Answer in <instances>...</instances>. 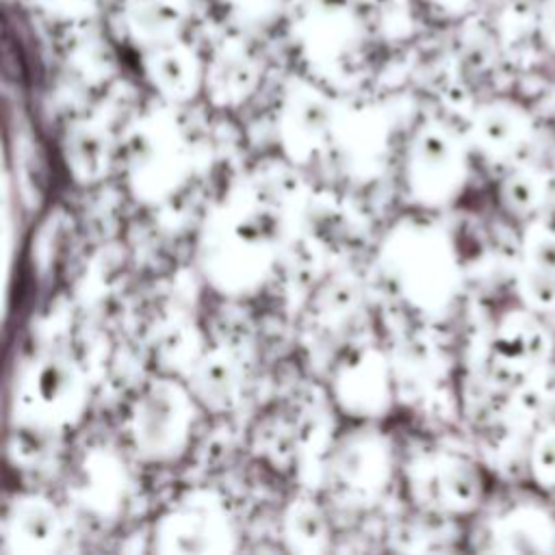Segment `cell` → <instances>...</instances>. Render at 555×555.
<instances>
[{"mask_svg":"<svg viewBox=\"0 0 555 555\" xmlns=\"http://www.w3.org/2000/svg\"><path fill=\"white\" fill-rule=\"evenodd\" d=\"M288 238L241 178L204 217L195 260L208 286L230 299L256 295Z\"/></svg>","mask_w":555,"mask_h":555,"instance_id":"1","label":"cell"},{"mask_svg":"<svg viewBox=\"0 0 555 555\" xmlns=\"http://www.w3.org/2000/svg\"><path fill=\"white\" fill-rule=\"evenodd\" d=\"M375 278L403 312L436 317L453 293V260L444 234L429 221L403 217L379 241Z\"/></svg>","mask_w":555,"mask_h":555,"instance_id":"2","label":"cell"},{"mask_svg":"<svg viewBox=\"0 0 555 555\" xmlns=\"http://www.w3.org/2000/svg\"><path fill=\"white\" fill-rule=\"evenodd\" d=\"M128 193L143 206L176 197L193 173V150L182 126L163 111L134 121L119 145Z\"/></svg>","mask_w":555,"mask_h":555,"instance_id":"3","label":"cell"},{"mask_svg":"<svg viewBox=\"0 0 555 555\" xmlns=\"http://www.w3.org/2000/svg\"><path fill=\"white\" fill-rule=\"evenodd\" d=\"M87 403L82 366L65 353H41L15 379L11 416L22 431L59 436L82 421Z\"/></svg>","mask_w":555,"mask_h":555,"instance_id":"4","label":"cell"},{"mask_svg":"<svg viewBox=\"0 0 555 555\" xmlns=\"http://www.w3.org/2000/svg\"><path fill=\"white\" fill-rule=\"evenodd\" d=\"M199 403L182 377L163 373L145 384L128 412V438L141 462L169 464L180 460L199 421Z\"/></svg>","mask_w":555,"mask_h":555,"instance_id":"5","label":"cell"},{"mask_svg":"<svg viewBox=\"0 0 555 555\" xmlns=\"http://www.w3.org/2000/svg\"><path fill=\"white\" fill-rule=\"evenodd\" d=\"M392 444L373 425H360L338 434L325 460L321 490L349 509L375 505L390 486L395 473Z\"/></svg>","mask_w":555,"mask_h":555,"instance_id":"6","label":"cell"},{"mask_svg":"<svg viewBox=\"0 0 555 555\" xmlns=\"http://www.w3.org/2000/svg\"><path fill=\"white\" fill-rule=\"evenodd\" d=\"M238 533L225 499L210 488H193L171 501L154 522L158 553H230Z\"/></svg>","mask_w":555,"mask_h":555,"instance_id":"7","label":"cell"},{"mask_svg":"<svg viewBox=\"0 0 555 555\" xmlns=\"http://www.w3.org/2000/svg\"><path fill=\"white\" fill-rule=\"evenodd\" d=\"M464 178V156L438 126L423 124L410 137L401 158L403 195L418 208L449 204Z\"/></svg>","mask_w":555,"mask_h":555,"instance_id":"8","label":"cell"},{"mask_svg":"<svg viewBox=\"0 0 555 555\" xmlns=\"http://www.w3.org/2000/svg\"><path fill=\"white\" fill-rule=\"evenodd\" d=\"M327 377L334 405L349 418L364 423L384 418L397 401L388 351L375 343L340 356L327 369Z\"/></svg>","mask_w":555,"mask_h":555,"instance_id":"9","label":"cell"},{"mask_svg":"<svg viewBox=\"0 0 555 555\" xmlns=\"http://www.w3.org/2000/svg\"><path fill=\"white\" fill-rule=\"evenodd\" d=\"M405 490L416 507L431 514L464 512L475 494L470 466L444 451L416 453L403 466Z\"/></svg>","mask_w":555,"mask_h":555,"instance_id":"10","label":"cell"},{"mask_svg":"<svg viewBox=\"0 0 555 555\" xmlns=\"http://www.w3.org/2000/svg\"><path fill=\"white\" fill-rule=\"evenodd\" d=\"M336 113L317 93L288 95L278 115V143L282 158L306 167L330 152Z\"/></svg>","mask_w":555,"mask_h":555,"instance_id":"11","label":"cell"},{"mask_svg":"<svg viewBox=\"0 0 555 555\" xmlns=\"http://www.w3.org/2000/svg\"><path fill=\"white\" fill-rule=\"evenodd\" d=\"M308 317L310 323L306 332L312 334V340L321 345H327L330 340V366L347 351L373 343V338L366 336L371 334L366 306L360 301L358 293L351 286L327 284L310 304Z\"/></svg>","mask_w":555,"mask_h":555,"instance_id":"12","label":"cell"},{"mask_svg":"<svg viewBox=\"0 0 555 555\" xmlns=\"http://www.w3.org/2000/svg\"><path fill=\"white\" fill-rule=\"evenodd\" d=\"M65 520L54 501L43 494H15L2 520L7 553H54L61 548Z\"/></svg>","mask_w":555,"mask_h":555,"instance_id":"13","label":"cell"},{"mask_svg":"<svg viewBox=\"0 0 555 555\" xmlns=\"http://www.w3.org/2000/svg\"><path fill=\"white\" fill-rule=\"evenodd\" d=\"M193 399L204 412H232L245 392V366L225 345L206 347L182 375Z\"/></svg>","mask_w":555,"mask_h":555,"instance_id":"14","label":"cell"},{"mask_svg":"<svg viewBox=\"0 0 555 555\" xmlns=\"http://www.w3.org/2000/svg\"><path fill=\"white\" fill-rule=\"evenodd\" d=\"M128 470L108 449H89L69 488L72 501L95 518H115L128 494Z\"/></svg>","mask_w":555,"mask_h":555,"instance_id":"15","label":"cell"},{"mask_svg":"<svg viewBox=\"0 0 555 555\" xmlns=\"http://www.w3.org/2000/svg\"><path fill=\"white\" fill-rule=\"evenodd\" d=\"M61 158L80 186H93L111 176L119 160V145L111 132L91 119H80L67 126L61 139Z\"/></svg>","mask_w":555,"mask_h":555,"instance_id":"16","label":"cell"},{"mask_svg":"<svg viewBox=\"0 0 555 555\" xmlns=\"http://www.w3.org/2000/svg\"><path fill=\"white\" fill-rule=\"evenodd\" d=\"M282 540L295 553H321L330 548V525L314 496L299 494L286 505Z\"/></svg>","mask_w":555,"mask_h":555,"instance_id":"17","label":"cell"},{"mask_svg":"<svg viewBox=\"0 0 555 555\" xmlns=\"http://www.w3.org/2000/svg\"><path fill=\"white\" fill-rule=\"evenodd\" d=\"M297 438H299V418L286 414H267L256 423L251 431V447L256 455L269 462L273 468L291 470L297 460Z\"/></svg>","mask_w":555,"mask_h":555,"instance_id":"18","label":"cell"}]
</instances>
